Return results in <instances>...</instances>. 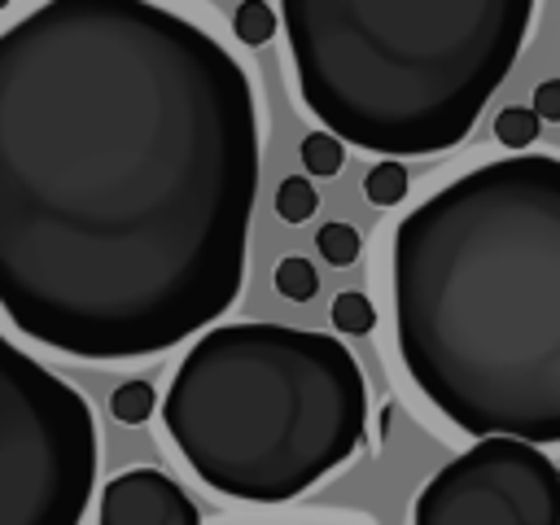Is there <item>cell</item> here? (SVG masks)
Instances as JSON below:
<instances>
[{"instance_id": "obj_4", "label": "cell", "mask_w": 560, "mask_h": 525, "mask_svg": "<svg viewBox=\"0 0 560 525\" xmlns=\"http://www.w3.org/2000/svg\"><path fill=\"white\" fill-rule=\"evenodd\" d=\"M162 424L210 490L289 503L359 451L368 385L332 332L214 324L179 359Z\"/></svg>"}, {"instance_id": "obj_5", "label": "cell", "mask_w": 560, "mask_h": 525, "mask_svg": "<svg viewBox=\"0 0 560 525\" xmlns=\"http://www.w3.org/2000/svg\"><path fill=\"white\" fill-rule=\"evenodd\" d=\"M92 486L88 398L0 332V525H79Z\"/></svg>"}, {"instance_id": "obj_16", "label": "cell", "mask_w": 560, "mask_h": 525, "mask_svg": "<svg viewBox=\"0 0 560 525\" xmlns=\"http://www.w3.org/2000/svg\"><path fill=\"white\" fill-rule=\"evenodd\" d=\"M315 249L324 254V262H328V267H350V262L359 258L363 241H359V232H354L350 223L332 219V223H324V228H319V236H315Z\"/></svg>"}, {"instance_id": "obj_7", "label": "cell", "mask_w": 560, "mask_h": 525, "mask_svg": "<svg viewBox=\"0 0 560 525\" xmlns=\"http://www.w3.org/2000/svg\"><path fill=\"white\" fill-rule=\"evenodd\" d=\"M96 525H201L188 490L158 468H127L105 481Z\"/></svg>"}, {"instance_id": "obj_15", "label": "cell", "mask_w": 560, "mask_h": 525, "mask_svg": "<svg viewBox=\"0 0 560 525\" xmlns=\"http://www.w3.org/2000/svg\"><path fill=\"white\" fill-rule=\"evenodd\" d=\"M271 280H276L280 298H289V302H311V298H315V289H319V276H315V267H311L302 254L280 258Z\"/></svg>"}, {"instance_id": "obj_13", "label": "cell", "mask_w": 560, "mask_h": 525, "mask_svg": "<svg viewBox=\"0 0 560 525\" xmlns=\"http://www.w3.org/2000/svg\"><path fill=\"white\" fill-rule=\"evenodd\" d=\"M407 166L402 162H376L368 175H363V197L372 206H398L407 197Z\"/></svg>"}, {"instance_id": "obj_1", "label": "cell", "mask_w": 560, "mask_h": 525, "mask_svg": "<svg viewBox=\"0 0 560 525\" xmlns=\"http://www.w3.org/2000/svg\"><path fill=\"white\" fill-rule=\"evenodd\" d=\"M258 101L197 22L35 4L0 31V311L92 363L162 354L245 284Z\"/></svg>"}, {"instance_id": "obj_8", "label": "cell", "mask_w": 560, "mask_h": 525, "mask_svg": "<svg viewBox=\"0 0 560 525\" xmlns=\"http://www.w3.org/2000/svg\"><path fill=\"white\" fill-rule=\"evenodd\" d=\"M276 22H280V9L267 0H245L232 9V35L249 48H262L276 35Z\"/></svg>"}, {"instance_id": "obj_17", "label": "cell", "mask_w": 560, "mask_h": 525, "mask_svg": "<svg viewBox=\"0 0 560 525\" xmlns=\"http://www.w3.org/2000/svg\"><path fill=\"white\" fill-rule=\"evenodd\" d=\"M542 122H560V79H542L534 88V105H529Z\"/></svg>"}, {"instance_id": "obj_6", "label": "cell", "mask_w": 560, "mask_h": 525, "mask_svg": "<svg viewBox=\"0 0 560 525\" xmlns=\"http://www.w3.org/2000/svg\"><path fill=\"white\" fill-rule=\"evenodd\" d=\"M411 525H560V468L542 446L481 438L424 481Z\"/></svg>"}, {"instance_id": "obj_14", "label": "cell", "mask_w": 560, "mask_h": 525, "mask_svg": "<svg viewBox=\"0 0 560 525\" xmlns=\"http://www.w3.org/2000/svg\"><path fill=\"white\" fill-rule=\"evenodd\" d=\"M319 210V192L306 175H289L280 188H276V214L284 223H306L311 214Z\"/></svg>"}, {"instance_id": "obj_9", "label": "cell", "mask_w": 560, "mask_h": 525, "mask_svg": "<svg viewBox=\"0 0 560 525\" xmlns=\"http://www.w3.org/2000/svg\"><path fill=\"white\" fill-rule=\"evenodd\" d=\"M328 319H332L337 332L359 337V332H372V328H376V306H372L368 293H359V289H341V293L332 298V306H328Z\"/></svg>"}, {"instance_id": "obj_2", "label": "cell", "mask_w": 560, "mask_h": 525, "mask_svg": "<svg viewBox=\"0 0 560 525\" xmlns=\"http://www.w3.org/2000/svg\"><path fill=\"white\" fill-rule=\"evenodd\" d=\"M394 337L464 433L560 442V158L481 162L424 197L389 249Z\"/></svg>"}, {"instance_id": "obj_11", "label": "cell", "mask_w": 560, "mask_h": 525, "mask_svg": "<svg viewBox=\"0 0 560 525\" xmlns=\"http://www.w3.org/2000/svg\"><path fill=\"white\" fill-rule=\"evenodd\" d=\"M153 407H158V389H153L149 381H122V385L109 394V411H114V420H122V424H144V420L153 416Z\"/></svg>"}, {"instance_id": "obj_12", "label": "cell", "mask_w": 560, "mask_h": 525, "mask_svg": "<svg viewBox=\"0 0 560 525\" xmlns=\"http://www.w3.org/2000/svg\"><path fill=\"white\" fill-rule=\"evenodd\" d=\"M341 162H346V144L332 131H311L302 140V166H306V175L328 179V175L341 171Z\"/></svg>"}, {"instance_id": "obj_3", "label": "cell", "mask_w": 560, "mask_h": 525, "mask_svg": "<svg viewBox=\"0 0 560 525\" xmlns=\"http://www.w3.org/2000/svg\"><path fill=\"white\" fill-rule=\"evenodd\" d=\"M298 92L341 140L381 162L455 149L508 79L529 0H284Z\"/></svg>"}, {"instance_id": "obj_10", "label": "cell", "mask_w": 560, "mask_h": 525, "mask_svg": "<svg viewBox=\"0 0 560 525\" xmlns=\"http://www.w3.org/2000/svg\"><path fill=\"white\" fill-rule=\"evenodd\" d=\"M542 131V118L529 109V105H508L494 114V140L508 144V149H529Z\"/></svg>"}]
</instances>
